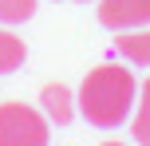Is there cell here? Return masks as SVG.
Wrapping results in <instances>:
<instances>
[{
    "label": "cell",
    "instance_id": "1",
    "mask_svg": "<svg viewBox=\"0 0 150 146\" xmlns=\"http://www.w3.org/2000/svg\"><path fill=\"white\" fill-rule=\"evenodd\" d=\"M134 103H138V83H134V71H127L122 63H99L95 71H87L79 87V115L99 130L122 126Z\"/></svg>",
    "mask_w": 150,
    "mask_h": 146
},
{
    "label": "cell",
    "instance_id": "2",
    "mask_svg": "<svg viewBox=\"0 0 150 146\" xmlns=\"http://www.w3.org/2000/svg\"><path fill=\"white\" fill-rule=\"evenodd\" d=\"M0 146H47V115L28 103H0Z\"/></svg>",
    "mask_w": 150,
    "mask_h": 146
},
{
    "label": "cell",
    "instance_id": "3",
    "mask_svg": "<svg viewBox=\"0 0 150 146\" xmlns=\"http://www.w3.org/2000/svg\"><path fill=\"white\" fill-rule=\"evenodd\" d=\"M99 24L111 32L142 28V24H150V0H103L99 4Z\"/></svg>",
    "mask_w": 150,
    "mask_h": 146
},
{
    "label": "cell",
    "instance_id": "4",
    "mask_svg": "<svg viewBox=\"0 0 150 146\" xmlns=\"http://www.w3.org/2000/svg\"><path fill=\"white\" fill-rule=\"evenodd\" d=\"M115 51L134 67H150V24L142 28H127L115 36Z\"/></svg>",
    "mask_w": 150,
    "mask_h": 146
},
{
    "label": "cell",
    "instance_id": "5",
    "mask_svg": "<svg viewBox=\"0 0 150 146\" xmlns=\"http://www.w3.org/2000/svg\"><path fill=\"white\" fill-rule=\"evenodd\" d=\"M40 103H44L47 123H55V126H67L71 118H75V95L63 83H47L44 91H40Z\"/></svg>",
    "mask_w": 150,
    "mask_h": 146
},
{
    "label": "cell",
    "instance_id": "6",
    "mask_svg": "<svg viewBox=\"0 0 150 146\" xmlns=\"http://www.w3.org/2000/svg\"><path fill=\"white\" fill-rule=\"evenodd\" d=\"M24 59H28V44H24L16 32H0V75L20 71Z\"/></svg>",
    "mask_w": 150,
    "mask_h": 146
},
{
    "label": "cell",
    "instance_id": "7",
    "mask_svg": "<svg viewBox=\"0 0 150 146\" xmlns=\"http://www.w3.org/2000/svg\"><path fill=\"white\" fill-rule=\"evenodd\" d=\"M130 134L138 146H150V79L138 87V103L130 111Z\"/></svg>",
    "mask_w": 150,
    "mask_h": 146
},
{
    "label": "cell",
    "instance_id": "8",
    "mask_svg": "<svg viewBox=\"0 0 150 146\" xmlns=\"http://www.w3.org/2000/svg\"><path fill=\"white\" fill-rule=\"evenodd\" d=\"M36 4L40 0H0V20L4 24H24L36 16Z\"/></svg>",
    "mask_w": 150,
    "mask_h": 146
},
{
    "label": "cell",
    "instance_id": "9",
    "mask_svg": "<svg viewBox=\"0 0 150 146\" xmlns=\"http://www.w3.org/2000/svg\"><path fill=\"white\" fill-rule=\"evenodd\" d=\"M99 146H122V142H99Z\"/></svg>",
    "mask_w": 150,
    "mask_h": 146
}]
</instances>
